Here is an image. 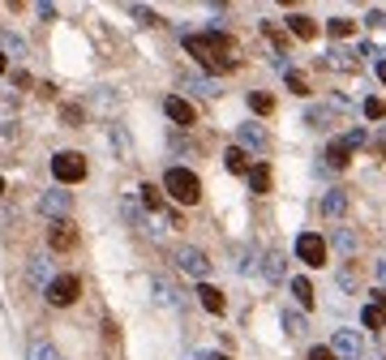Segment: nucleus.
Returning a JSON list of instances; mask_svg holds the SVG:
<instances>
[{
    "mask_svg": "<svg viewBox=\"0 0 386 360\" xmlns=\"http://www.w3.org/2000/svg\"><path fill=\"white\" fill-rule=\"evenodd\" d=\"M185 51L211 73H232L241 60H236V39L223 35V31H211V35H189L185 39Z\"/></svg>",
    "mask_w": 386,
    "mask_h": 360,
    "instance_id": "nucleus-1",
    "label": "nucleus"
},
{
    "mask_svg": "<svg viewBox=\"0 0 386 360\" xmlns=\"http://www.w3.org/2000/svg\"><path fill=\"white\" fill-rule=\"evenodd\" d=\"M163 193H168L172 202H180V206H193V202L202 197V180H198L189 167H168V176H163Z\"/></svg>",
    "mask_w": 386,
    "mask_h": 360,
    "instance_id": "nucleus-2",
    "label": "nucleus"
},
{
    "mask_svg": "<svg viewBox=\"0 0 386 360\" xmlns=\"http://www.w3.org/2000/svg\"><path fill=\"white\" fill-rule=\"evenodd\" d=\"M51 176H56L61 185H77V180H86V154L61 150L56 159H51Z\"/></svg>",
    "mask_w": 386,
    "mask_h": 360,
    "instance_id": "nucleus-3",
    "label": "nucleus"
},
{
    "mask_svg": "<svg viewBox=\"0 0 386 360\" xmlns=\"http://www.w3.org/2000/svg\"><path fill=\"white\" fill-rule=\"evenodd\" d=\"M47 304H56V309H69L77 296H82V279H77V275H56V279H51L47 283Z\"/></svg>",
    "mask_w": 386,
    "mask_h": 360,
    "instance_id": "nucleus-4",
    "label": "nucleus"
},
{
    "mask_svg": "<svg viewBox=\"0 0 386 360\" xmlns=\"http://www.w3.org/2000/svg\"><path fill=\"white\" fill-rule=\"evenodd\" d=\"M356 146H365V133H360V129H352V133H344V138H335V142L326 146V163H330V167H348Z\"/></svg>",
    "mask_w": 386,
    "mask_h": 360,
    "instance_id": "nucleus-5",
    "label": "nucleus"
},
{
    "mask_svg": "<svg viewBox=\"0 0 386 360\" xmlns=\"http://www.w3.org/2000/svg\"><path fill=\"white\" fill-rule=\"evenodd\" d=\"M176 266L185 270V275H193V279L206 283V275H211V257H206L198 245H180V249H176Z\"/></svg>",
    "mask_w": 386,
    "mask_h": 360,
    "instance_id": "nucleus-6",
    "label": "nucleus"
},
{
    "mask_svg": "<svg viewBox=\"0 0 386 360\" xmlns=\"http://www.w3.org/2000/svg\"><path fill=\"white\" fill-rule=\"evenodd\" d=\"M296 257L305 266H326V240L318 236V231H300L296 236Z\"/></svg>",
    "mask_w": 386,
    "mask_h": 360,
    "instance_id": "nucleus-7",
    "label": "nucleus"
},
{
    "mask_svg": "<svg viewBox=\"0 0 386 360\" xmlns=\"http://www.w3.org/2000/svg\"><path fill=\"white\" fill-rule=\"evenodd\" d=\"M69 206H73V193H65V185H61V189H47V193L39 197V211L51 215V219H65Z\"/></svg>",
    "mask_w": 386,
    "mask_h": 360,
    "instance_id": "nucleus-8",
    "label": "nucleus"
},
{
    "mask_svg": "<svg viewBox=\"0 0 386 360\" xmlns=\"http://www.w3.org/2000/svg\"><path fill=\"white\" fill-rule=\"evenodd\" d=\"M47 245L56 249V253H69L77 245V227L69 219H56V223H51V231H47Z\"/></svg>",
    "mask_w": 386,
    "mask_h": 360,
    "instance_id": "nucleus-9",
    "label": "nucleus"
},
{
    "mask_svg": "<svg viewBox=\"0 0 386 360\" xmlns=\"http://www.w3.org/2000/svg\"><path fill=\"white\" fill-rule=\"evenodd\" d=\"M163 112L172 116V124H180V129H189V124H198V112H193V103H185L180 95H168V103H163Z\"/></svg>",
    "mask_w": 386,
    "mask_h": 360,
    "instance_id": "nucleus-10",
    "label": "nucleus"
},
{
    "mask_svg": "<svg viewBox=\"0 0 386 360\" xmlns=\"http://www.w3.org/2000/svg\"><path fill=\"white\" fill-rule=\"evenodd\" d=\"M330 352L339 356V360H356V356H360V334H356V330H335Z\"/></svg>",
    "mask_w": 386,
    "mask_h": 360,
    "instance_id": "nucleus-11",
    "label": "nucleus"
},
{
    "mask_svg": "<svg viewBox=\"0 0 386 360\" xmlns=\"http://www.w3.org/2000/svg\"><path fill=\"white\" fill-rule=\"evenodd\" d=\"M241 146H249V150H271V133L262 124H241Z\"/></svg>",
    "mask_w": 386,
    "mask_h": 360,
    "instance_id": "nucleus-12",
    "label": "nucleus"
},
{
    "mask_svg": "<svg viewBox=\"0 0 386 360\" xmlns=\"http://www.w3.org/2000/svg\"><path fill=\"white\" fill-rule=\"evenodd\" d=\"M198 300H202V309H206V313H215V318L227 309L223 292H219V288H211V283H198Z\"/></svg>",
    "mask_w": 386,
    "mask_h": 360,
    "instance_id": "nucleus-13",
    "label": "nucleus"
},
{
    "mask_svg": "<svg viewBox=\"0 0 386 360\" xmlns=\"http://www.w3.org/2000/svg\"><path fill=\"white\" fill-rule=\"evenodd\" d=\"M288 31H292L296 39H305V43H309V39H318V22H314V17H305V13H292V17H288Z\"/></svg>",
    "mask_w": 386,
    "mask_h": 360,
    "instance_id": "nucleus-14",
    "label": "nucleus"
},
{
    "mask_svg": "<svg viewBox=\"0 0 386 360\" xmlns=\"http://www.w3.org/2000/svg\"><path fill=\"white\" fill-rule=\"evenodd\" d=\"M223 163H227V172H236V176H249V172H253V163H249V154H245V146H227V154H223Z\"/></svg>",
    "mask_w": 386,
    "mask_h": 360,
    "instance_id": "nucleus-15",
    "label": "nucleus"
},
{
    "mask_svg": "<svg viewBox=\"0 0 386 360\" xmlns=\"http://www.w3.org/2000/svg\"><path fill=\"white\" fill-rule=\"evenodd\" d=\"M322 211H326L330 219H339V215L348 211V193H344V189H330V193L322 197Z\"/></svg>",
    "mask_w": 386,
    "mask_h": 360,
    "instance_id": "nucleus-16",
    "label": "nucleus"
},
{
    "mask_svg": "<svg viewBox=\"0 0 386 360\" xmlns=\"http://www.w3.org/2000/svg\"><path fill=\"white\" fill-rule=\"evenodd\" d=\"M249 189H253V193H271V163H253V172H249Z\"/></svg>",
    "mask_w": 386,
    "mask_h": 360,
    "instance_id": "nucleus-17",
    "label": "nucleus"
},
{
    "mask_svg": "<svg viewBox=\"0 0 386 360\" xmlns=\"http://www.w3.org/2000/svg\"><path fill=\"white\" fill-rule=\"evenodd\" d=\"M112 146H116V159H120V163L134 159V146H129V133H124L120 124H112Z\"/></svg>",
    "mask_w": 386,
    "mask_h": 360,
    "instance_id": "nucleus-18",
    "label": "nucleus"
},
{
    "mask_svg": "<svg viewBox=\"0 0 386 360\" xmlns=\"http://www.w3.org/2000/svg\"><path fill=\"white\" fill-rule=\"evenodd\" d=\"M249 108H253L257 116H271V112H275V95H266V90H253V95H249Z\"/></svg>",
    "mask_w": 386,
    "mask_h": 360,
    "instance_id": "nucleus-19",
    "label": "nucleus"
},
{
    "mask_svg": "<svg viewBox=\"0 0 386 360\" xmlns=\"http://www.w3.org/2000/svg\"><path fill=\"white\" fill-rule=\"evenodd\" d=\"M292 296H296L305 309H314V283H309L305 275H300V279H292Z\"/></svg>",
    "mask_w": 386,
    "mask_h": 360,
    "instance_id": "nucleus-20",
    "label": "nucleus"
},
{
    "mask_svg": "<svg viewBox=\"0 0 386 360\" xmlns=\"http://www.w3.org/2000/svg\"><path fill=\"white\" fill-rule=\"evenodd\" d=\"M138 197H142V206H146V211H163V189L142 185V189H138Z\"/></svg>",
    "mask_w": 386,
    "mask_h": 360,
    "instance_id": "nucleus-21",
    "label": "nucleus"
},
{
    "mask_svg": "<svg viewBox=\"0 0 386 360\" xmlns=\"http://www.w3.org/2000/svg\"><path fill=\"white\" fill-rule=\"evenodd\" d=\"M360 322H365L369 330H382V326H386V313H382L378 304H365V313H360Z\"/></svg>",
    "mask_w": 386,
    "mask_h": 360,
    "instance_id": "nucleus-22",
    "label": "nucleus"
},
{
    "mask_svg": "<svg viewBox=\"0 0 386 360\" xmlns=\"http://www.w3.org/2000/svg\"><path fill=\"white\" fill-rule=\"evenodd\" d=\"M352 26H356V22H348V17H330V22H326V31H330V39H348V35H352Z\"/></svg>",
    "mask_w": 386,
    "mask_h": 360,
    "instance_id": "nucleus-23",
    "label": "nucleus"
},
{
    "mask_svg": "<svg viewBox=\"0 0 386 360\" xmlns=\"http://www.w3.org/2000/svg\"><path fill=\"white\" fill-rule=\"evenodd\" d=\"M262 275H266L271 283H279V279H283V257H279V253H266V266H262Z\"/></svg>",
    "mask_w": 386,
    "mask_h": 360,
    "instance_id": "nucleus-24",
    "label": "nucleus"
},
{
    "mask_svg": "<svg viewBox=\"0 0 386 360\" xmlns=\"http://www.w3.org/2000/svg\"><path fill=\"white\" fill-rule=\"evenodd\" d=\"M26 356H31V360H61V356H56V347H51V343H43V339H35Z\"/></svg>",
    "mask_w": 386,
    "mask_h": 360,
    "instance_id": "nucleus-25",
    "label": "nucleus"
},
{
    "mask_svg": "<svg viewBox=\"0 0 386 360\" xmlns=\"http://www.w3.org/2000/svg\"><path fill=\"white\" fill-rule=\"evenodd\" d=\"M330 240H335V249H339V253H352V249H356V236H352L348 227H335V236H330Z\"/></svg>",
    "mask_w": 386,
    "mask_h": 360,
    "instance_id": "nucleus-26",
    "label": "nucleus"
},
{
    "mask_svg": "<svg viewBox=\"0 0 386 360\" xmlns=\"http://www.w3.org/2000/svg\"><path fill=\"white\" fill-rule=\"evenodd\" d=\"M288 90L305 99V95H309V77H305V73H296V69H288Z\"/></svg>",
    "mask_w": 386,
    "mask_h": 360,
    "instance_id": "nucleus-27",
    "label": "nucleus"
},
{
    "mask_svg": "<svg viewBox=\"0 0 386 360\" xmlns=\"http://www.w3.org/2000/svg\"><path fill=\"white\" fill-rule=\"evenodd\" d=\"M180 86H193L198 95H215V86H211V82H202V77H193V73H180Z\"/></svg>",
    "mask_w": 386,
    "mask_h": 360,
    "instance_id": "nucleus-28",
    "label": "nucleus"
},
{
    "mask_svg": "<svg viewBox=\"0 0 386 360\" xmlns=\"http://www.w3.org/2000/svg\"><path fill=\"white\" fill-rule=\"evenodd\" d=\"M56 275L47 270V262H31V283H51Z\"/></svg>",
    "mask_w": 386,
    "mask_h": 360,
    "instance_id": "nucleus-29",
    "label": "nucleus"
},
{
    "mask_svg": "<svg viewBox=\"0 0 386 360\" xmlns=\"http://www.w3.org/2000/svg\"><path fill=\"white\" fill-rule=\"evenodd\" d=\"M365 116L369 120H386V103L382 99H365Z\"/></svg>",
    "mask_w": 386,
    "mask_h": 360,
    "instance_id": "nucleus-30",
    "label": "nucleus"
},
{
    "mask_svg": "<svg viewBox=\"0 0 386 360\" xmlns=\"http://www.w3.org/2000/svg\"><path fill=\"white\" fill-rule=\"evenodd\" d=\"M309 124H314V129H322L326 120H330V108H309V116H305Z\"/></svg>",
    "mask_w": 386,
    "mask_h": 360,
    "instance_id": "nucleus-31",
    "label": "nucleus"
},
{
    "mask_svg": "<svg viewBox=\"0 0 386 360\" xmlns=\"http://www.w3.org/2000/svg\"><path fill=\"white\" fill-rule=\"evenodd\" d=\"M283 326H288V334H305V318L300 313H283Z\"/></svg>",
    "mask_w": 386,
    "mask_h": 360,
    "instance_id": "nucleus-32",
    "label": "nucleus"
},
{
    "mask_svg": "<svg viewBox=\"0 0 386 360\" xmlns=\"http://www.w3.org/2000/svg\"><path fill=\"white\" fill-rule=\"evenodd\" d=\"M61 120H65L69 129H77V124H82V108H61Z\"/></svg>",
    "mask_w": 386,
    "mask_h": 360,
    "instance_id": "nucleus-33",
    "label": "nucleus"
},
{
    "mask_svg": "<svg viewBox=\"0 0 386 360\" xmlns=\"http://www.w3.org/2000/svg\"><path fill=\"white\" fill-rule=\"evenodd\" d=\"M309 360H339L330 347H309Z\"/></svg>",
    "mask_w": 386,
    "mask_h": 360,
    "instance_id": "nucleus-34",
    "label": "nucleus"
},
{
    "mask_svg": "<svg viewBox=\"0 0 386 360\" xmlns=\"http://www.w3.org/2000/svg\"><path fill=\"white\" fill-rule=\"evenodd\" d=\"M5 47H9V51H13V56H22V51H26V43H22V39H17V35H5Z\"/></svg>",
    "mask_w": 386,
    "mask_h": 360,
    "instance_id": "nucleus-35",
    "label": "nucleus"
},
{
    "mask_svg": "<svg viewBox=\"0 0 386 360\" xmlns=\"http://www.w3.org/2000/svg\"><path fill=\"white\" fill-rule=\"evenodd\" d=\"M373 150H378V154H382V159H386V124L378 129V138H373Z\"/></svg>",
    "mask_w": 386,
    "mask_h": 360,
    "instance_id": "nucleus-36",
    "label": "nucleus"
},
{
    "mask_svg": "<svg viewBox=\"0 0 386 360\" xmlns=\"http://www.w3.org/2000/svg\"><path fill=\"white\" fill-rule=\"evenodd\" d=\"M373 300H378V309L386 313V288H378V292H373Z\"/></svg>",
    "mask_w": 386,
    "mask_h": 360,
    "instance_id": "nucleus-37",
    "label": "nucleus"
},
{
    "mask_svg": "<svg viewBox=\"0 0 386 360\" xmlns=\"http://www.w3.org/2000/svg\"><path fill=\"white\" fill-rule=\"evenodd\" d=\"M378 77H382V86H386V60H378Z\"/></svg>",
    "mask_w": 386,
    "mask_h": 360,
    "instance_id": "nucleus-38",
    "label": "nucleus"
},
{
    "mask_svg": "<svg viewBox=\"0 0 386 360\" xmlns=\"http://www.w3.org/2000/svg\"><path fill=\"white\" fill-rule=\"evenodd\" d=\"M9 69V56H5V51H0V73H5Z\"/></svg>",
    "mask_w": 386,
    "mask_h": 360,
    "instance_id": "nucleus-39",
    "label": "nucleus"
},
{
    "mask_svg": "<svg viewBox=\"0 0 386 360\" xmlns=\"http://www.w3.org/2000/svg\"><path fill=\"white\" fill-rule=\"evenodd\" d=\"M378 279H382V283H386V262H378Z\"/></svg>",
    "mask_w": 386,
    "mask_h": 360,
    "instance_id": "nucleus-40",
    "label": "nucleus"
},
{
    "mask_svg": "<svg viewBox=\"0 0 386 360\" xmlns=\"http://www.w3.org/2000/svg\"><path fill=\"white\" fill-rule=\"evenodd\" d=\"M211 360H227V356H211Z\"/></svg>",
    "mask_w": 386,
    "mask_h": 360,
    "instance_id": "nucleus-41",
    "label": "nucleus"
},
{
    "mask_svg": "<svg viewBox=\"0 0 386 360\" xmlns=\"http://www.w3.org/2000/svg\"><path fill=\"white\" fill-rule=\"evenodd\" d=\"M0 193H5V180H0Z\"/></svg>",
    "mask_w": 386,
    "mask_h": 360,
    "instance_id": "nucleus-42",
    "label": "nucleus"
}]
</instances>
